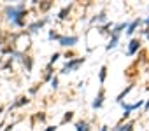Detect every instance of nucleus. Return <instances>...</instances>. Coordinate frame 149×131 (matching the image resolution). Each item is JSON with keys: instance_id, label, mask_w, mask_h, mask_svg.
<instances>
[{"instance_id": "obj_10", "label": "nucleus", "mask_w": 149, "mask_h": 131, "mask_svg": "<svg viewBox=\"0 0 149 131\" xmlns=\"http://www.w3.org/2000/svg\"><path fill=\"white\" fill-rule=\"evenodd\" d=\"M118 42H119V35H112V39H111V42L107 44V51H111V49H114V47L118 46Z\"/></svg>"}, {"instance_id": "obj_2", "label": "nucleus", "mask_w": 149, "mask_h": 131, "mask_svg": "<svg viewBox=\"0 0 149 131\" xmlns=\"http://www.w3.org/2000/svg\"><path fill=\"white\" fill-rule=\"evenodd\" d=\"M84 61H86L84 58H77V59H70V61H68V63L65 65V67L61 68V72H63V74H70V72H74V70H77V68L81 67V65H83Z\"/></svg>"}, {"instance_id": "obj_6", "label": "nucleus", "mask_w": 149, "mask_h": 131, "mask_svg": "<svg viewBox=\"0 0 149 131\" xmlns=\"http://www.w3.org/2000/svg\"><path fill=\"white\" fill-rule=\"evenodd\" d=\"M76 131H91V129L86 121H79V122H76Z\"/></svg>"}, {"instance_id": "obj_24", "label": "nucleus", "mask_w": 149, "mask_h": 131, "mask_svg": "<svg viewBox=\"0 0 149 131\" xmlns=\"http://www.w3.org/2000/svg\"><path fill=\"white\" fill-rule=\"evenodd\" d=\"M0 44H2V40H0Z\"/></svg>"}, {"instance_id": "obj_12", "label": "nucleus", "mask_w": 149, "mask_h": 131, "mask_svg": "<svg viewBox=\"0 0 149 131\" xmlns=\"http://www.w3.org/2000/svg\"><path fill=\"white\" fill-rule=\"evenodd\" d=\"M132 129H133V124H132V122H128V124H125V126H123V124H119L114 131H132Z\"/></svg>"}, {"instance_id": "obj_4", "label": "nucleus", "mask_w": 149, "mask_h": 131, "mask_svg": "<svg viewBox=\"0 0 149 131\" xmlns=\"http://www.w3.org/2000/svg\"><path fill=\"white\" fill-rule=\"evenodd\" d=\"M139 49H140V39H132L130 40V46H128V54L133 56Z\"/></svg>"}, {"instance_id": "obj_9", "label": "nucleus", "mask_w": 149, "mask_h": 131, "mask_svg": "<svg viewBox=\"0 0 149 131\" xmlns=\"http://www.w3.org/2000/svg\"><path fill=\"white\" fill-rule=\"evenodd\" d=\"M47 19H40V21H35L33 25H30V32H37L39 28H42L44 26V23H46Z\"/></svg>"}, {"instance_id": "obj_20", "label": "nucleus", "mask_w": 149, "mask_h": 131, "mask_svg": "<svg viewBox=\"0 0 149 131\" xmlns=\"http://www.w3.org/2000/svg\"><path fill=\"white\" fill-rule=\"evenodd\" d=\"M46 131H56V126H47V129Z\"/></svg>"}, {"instance_id": "obj_15", "label": "nucleus", "mask_w": 149, "mask_h": 131, "mask_svg": "<svg viewBox=\"0 0 149 131\" xmlns=\"http://www.w3.org/2000/svg\"><path fill=\"white\" fill-rule=\"evenodd\" d=\"M107 19V16H105V12H100L97 18H95V21H105Z\"/></svg>"}, {"instance_id": "obj_11", "label": "nucleus", "mask_w": 149, "mask_h": 131, "mask_svg": "<svg viewBox=\"0 0 149 131\" xmlns=\"http://www.w3.org/2000/svg\"><path fill=\"white\" fill-rule=\"evenodd\" d=\"M25 103H28V98H26V96H21L16 103H13V105H11V110H13V108H16V107H21V105H25Z\"/></svg>"}, {"instance_id": "obj_8", "label": "nucleus", "mask_w": 149, "mask_h": 131, "mask_svg": "<svg viewBox=\"0 0 149 131\" xmlns=\"http://www.w3.org/2000/svg\"><path fill=\"white\" fill-rule=\"evenodd\" d=\"M102 103H104V91H100V93H98V96L95 98V101H93V105H91V107H93V108H100V107H102Z\"/></svg>"}, {"instance_id": "obj_22", "label": "nucleus", "mask_w": 149, "mask_h": 131, "mask_svg": "<svg viewBox=\"0 0 149 131\" xmlns=\"http://www.w3.org/2000/svg\"><path fill=\"white\" fill-rule=\"evenodd\" d=\"M147 108H149V101H147V103H146V110H147Z\"/></svg>"}, {"instance_id": "obj_13", "label": "nucleus", "mask_w": 149, "mask_h": 131, "mask_svg": "<svg viewBox=\"0 0 149 131\" xmlns=\"http://www.w3.org/2000/svg\"><path fill=\"white\" fill-rule=\"evenodd\" d=\"M105 77H107V67H102L100 68V82H104Z\"/></svg>"}, {"instance_id": "obj_14", "label": "nucleus", "mask_w": 149, "mask_h": 131, "mask_svg": "<svg viewBox=\"0 0 149 131\" xmlns=\"http://www.w3.org/2000/svg\"><path fill=\"white\" fill-rule=\"evenodd\" d=\"M68 11H70V7H65V9H61V11H60V16H58V18H60V19H65V18H67L65 14H67Z\"/></svg>"}, {"instance_id": "obj_5", "label": "nucleus", "mask_w": 149, "mask_h": 131, "mask_svg": "<svg viewBox=\"0 0 149 131\" xmlns=\"http://www.w3.org/2000/svg\"><path fill=\"white\" fill-rule=\"evenodd\" d=\"M119 103H121V107H123V108H125L126 112H132V110H137L139 107H142V105H144V101H142V100H139V101H137V103H133V105H126V103H123V101H119Z\"/></svg>"}, {"instance_id": "obj_23", "label": "nucleus", "mask_w": 149, "mask_h": 131, "mask_svg": "<svg viewBox=\"0 0 149 131\" xmlns=\"http://www.w3.org/2000/svg\"><path fill=\"white\" fill-rule=\"evenodd\" d=\"M146 23H147V25H149V18H147V19H146Z\"/></svg>"}, {"instance_id": "obj_18", "label": "nucleus", "mask_w": 149, "mask_h": 131, "mask_svg": "<svg viewBox=\"0 0 149 131\" xmlns=\"http://www.w3.org/2000/svg\"><path fill=\"white\" fill-rule=\"evenodd\" d=\"M58 58H60V54H58V52H54V54H53V58H51V65H53V63H54Z\"/></svg>"}, {"instance_id": "obj_16", "label": "nucleus", "mask_w": 149, "mask_h": 131, "mask_svg": "<svg viewBox=\"0 0 149 131\" xmlns=\"http://www.w3.org/2000/svg\"><path fill=\"white\" fill-rule=\"evenodd\" d=\"M51 88H53V89H56V88H58V79H56V77L51 81Z\"/></svg>"}, {"instance_id": "obj_19", "label": "nucleus", "mask_w": 149, "mask_h": 131, "mask_svg": "<svg viewBox=\"0 0 149 131\" xmlns=\"http://www.w3.org/2000/svg\"><path fill=\"white\" fill-rule=\"evenodd\" d=\"M49 39H51V40H53V39H58V35H56L54 32H51V33H49Z\"/></svg>"}, {"instance_id": "obj_3", "label": "nucleus", "mask_w": 149, "mask_h": 131, "mask_svg": "<svg viewBox=\"0 0 149 131\" xmlns=\"http://www.w3.org/2000/svg\"><path fill=\"white\" fill-rule=\"evenodd\" d=\"M77 40H79V37H76V35H61V37H58V42H60V46H63V47H70V46H74V44H77Z\"/></svg>"}, {"instance_id": "obj_7", "label": "nucleus", "mask_w": 149, "mask_h": 131, "mask_svg": "<svg viewBox=\"0 0 149 131\" xmlns=\"http://www.w3.org/2000/svg\"><path fill=\"white\" fill-rule=\"evenodd\" d=\"M140 23H142V19H135L132 25H128V28H126V35H132V33L137 30V26H139Z\"/></svg>"}, {"instance_id": "obj_1", "label": "nucleus", "mask_w": 149, "mask_h": 131, "mask_svg": "<svg viewBox=\"0 0 149 131\" xmlns=\"http://www.w3.org/2000/svg\"><path fill=\"white\" fill-rule=\"evenodd\" d=\"M6 16L7 19L14 25V26H23L25 25V4H18V6H9L6 7Z\"/></svg>"}, {"instance_id": "obj_17", "label": "nucleus", "mask_w": 149, "mask_h": 131, "mask_svg": "<svg viewBox=\"0 0 149 131\" xmlns=\"http://www.w3.org/2000/svg\"><path fill=\"white\" fill-rule=\"evenodd\" d=\"M72 117H74V112H67V115H65V119H63V121L67 122V121H70Z\"/></svg>"}, {"instance_id": "obj_21", "label": "nucleus", "mask_w": 149, "mask_h": 131, "mask_svg": "<svg viewBox=\"0 0 149 131\" xmlns=\"http://www.w3.org/2000/svg\"><path fill=\"white\" fill-rule=\"evenodd\" d=\"M100 131H107V126H102V129Z\"/></svg>"}]
</instances>
